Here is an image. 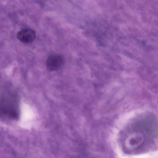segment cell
Segmentation results:
<instances>
[{
    "instance_id": "6da1fadb",
    "label": "cell",
    "mask_w": 158,
    "mask_h": 158,
    "mask_svg": "<svg viewBox=\"0 0 158 158\" xmlns=\"http://www.w3.org/2000/svg\"><path fill=\"white\" fill-rule=\"evenodd\" d=\"M19 114V99L16 91L10 85L0 86V117L15 120Z\"/></svg>"
},
{
    "instance_id": "7a4b0ae2",
    "label": "cell",
    "mask_w": 158,
    "mask_h": 158,
    "mask_svg": "<svg viewBox=\"0 0 158 158\" xmlns=\"http://www.w3.org/2000/svg\"><path fill=\"white\" fill-rule=\"evenodd\" d=\"M64 63L63 56L58 54H52L48 57L46 61L48 69L50 71H55L60 69Z\"/></svg>"
},
{
    "instance_id": "3957f363",
    "label": "cell",
    "mask_w": 158,
    "mask_h": 158,
    "mask_svg": "<svg viewBox=\"0 0 158 158\" xmlns=\"http://www.w3.org/2000/svg\"><path fill=\"white\" fill-rule=\"evenodd\" d=\"M36 34L35 31L30 28L23 29L18 32L16 37L21 42L25 43H29L35 40Z\"/></svg>"
}]
</instances>
